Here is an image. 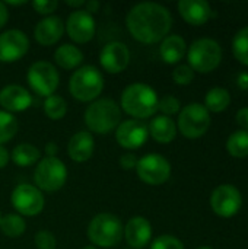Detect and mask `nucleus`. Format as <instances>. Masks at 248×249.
Segmentation results:
<instances>
[{"label":"nucleus","instance_id":"obj_1","mask_svg":"<svg viewBox=\"0 0 248 249\" xmlns=\"http://www.w3.org/2000/svg\"><path fill=\"white\" fill-rule=\"evenodd\" d=\"M126 26L136 41L143 44H156L168 36L172 26V16L162 4L143 1L129 10L126 16Z\"/></svg>","mask_w":248,"mask_h":249},{"label":"nucleus","instance_id":"obj_2","mask_svg":"<svg viewBox=\"0 0 248 249\" xmlns=\"http://www.w3.org/2000/svg\"><path fill=\"white\" fill-rule=\"evenodd\" d=\"M158 101L156 90L146 83L129 85L121 93V108L139 121L155 115Z\"/></svg>","mask_w":248,"mask_h":249},{"label":"nucleus","instance_id":"obj_3","mask_svg":"<svg viewBox=\"0 0 248 249\" xmlns=\"http://www.w3.org/2000/svg\"><path fill=\"white\" fill-rule=\"evenodd\" d=\"M86 127L96 134H107L114 131L121 123L120 105L110 98H102L91 102L85 111Z\"/></svg>","mask_w":248,"mask_h":249},{"label":"nucleus","instance_id":"obj_4","mask_svg":"<svg viewBox=\"0 0 248 249\" xmlns=\"http://www.w3.org/2000/svg\"><path fill=\"white\" fill-rule=\"evenodd\" d=\"M104 89V77L94 66H82L73 71L69 80L70 95L80 102H94Z\"/></svg>","mask_w":248,"mask_h":249},{"label":"nucleus","instance_id":"obj_5","mask_svg":"<svg viewBox=\"0 0 248 249\" xmlns=\"http://www.w3.org/2000/svg\"><path fill=\"white\" fill-rule=\"evenodd\" d=\"M124 228L121 220L110 213L96 214L88 226L89 241L101 248H114L121 242Z\"/></svg>","mask_w":248,"mask_h":249},{"label":"nucleus","instance_id":"obj_6","mask_svg":"<svg viewBox=\"0 0 248 249\" xmlns=\"http://www.w3.org/2000/svg\"><path fill=\"white\" fill-rule=\"evenodd\" d=\"M222 47L212 38L196 39L187 51L189 66L199 73H210L222 61Z\"/></svg>","mask_w":248,"mask_h":249},{"label":"nucleus","instance_id":"obj_7","mask_svg":"<svg viewBox=\"0 0 248 249\" xmlns=\"http://www.w3.org/2000/svg\"><path fill=\"white\" fill-rule=\"evenodd\" d=\"M34 181L39 191L54 193L64 187L67 181V168L58 158H44L38 162Z\"/></svg>","mask_w":248,"mask_h":249},{"label":"nucleus","instance_id":"obj_8","mask_svg":"<svg viewBox=\"0 0 248 249\" xmlns=\"http://www.w3.org/2000/svg\"><path fill=\"white\" fill-rule=\"evenodd\" d=\"M210 127V114L205 105L191 102L186 105L178 114L177 128L187 139H199L208 133Z\"/></svg>","mask_w":248,"mask_h":249},{"label":"nucleus","instance_id":"obj_9","mask_svg":"<svg viewBox=\"0 0 248 249\" xmlns=\"http://www.w3.org/2000/svg\"><path fill=\"white\" fill-rule=\"evenodd\" d=\"M26 80L31 89L39 96H51L58 88L60 76L57 69L48 61H35L26 73Z\"/></svg>","mask_w":248,"mask_h":249},{"label":"nucleus","instance_id":"obj_10","mask_svg":"<svg viewBox=\"0 0 248 249\" xmlns=\"http://www.w3.org/2000/svg\"><path fill=\"white\" fill-rule=\"evenodd\" d=\"M136 174L148 185H162L171 177V165L164 156L151 153L137 160Z\"/></svg>","mask_w":248,"mask_h":249},{"label":"nucleus","instance_id":"obj_11","mask_svg":"<svg viewBox=\"0 0 248 249\" xmlns=\"http://www.w3.org/2000/svg\"><path fill=\"white\" fill-rule=\"evenodd\" d=\"M10 203L13 209L19 213V216H37L42 212L45 200L42 193L29 184L18 185L10 194Z\"/></svg>","mask_w":248,"mask_h":249},{"label":"nucleus","instance_id":"obj_12","mask_svg":"<svg viewBox=\"0 0 248 249\" xmlns=\"http://www.w3.org/2000/svg\"><path fill=\"white\" fill-rule=\"evenodd\" d=\"M243 204V196L240 190L232 184H222L216 187L210 196V207L215 214L221 217L235 216Z\"/></svg>","mask_w":248,"mask_h":249},{"label":"nucleus","instance_id":"obj_13","mask_svg":"<svg viewBox=\"0 0 248 249\" xmlns=\"http://www.w3.org/2000/svg\"><path fill=\"white\" fill-rule=\"evenodd\" d=\"M64 31L67 32L69 38L76 44H86L89 42L96 31V23L92 15H89L86 10L79 9L69 15Z\"/></svg>","mask_w":248,"mask_h":249},{"label":"nucleus","instance_id":"obj_14","mask_svg":"<svg viewBox=\"0 0 248 249\" xmlns=\"http://www.w3.org/2000/svg\"><path fill=\"white\" fill-rule=\"evenodd\" d=\"M29 50L28 36L19 29H9L0 35V61H19Z\"/></svg>","mask_w":248,"mask_h":249},{"label":"nucleus","instance_id":"obj_15","mask_svg":"<svg viewBox=\"0 0 248 249\" xmlns=\"http://www.w3.org/2000/svg\"><path fill=\"white\" fill-rule=\"evenodd\" d=\"M149 137L148 125L139 120H127L120 123L115 128L117 143L127 150H136L142 147Z\"/></svg>","mask_w":248,"mask_h":249},{"label":"nucleus","instance_id":"obj_16","mask_svg":"<svg viewBox=\"0 0 248 249\" xmlns=\"http://www.w3.org/2000/svg\"><path fill=\"white\" fill-rule=\"evenodd\" d=\"M99 63L102 69L110 74L121 73L130 63V51L124 42L113 41L107 44L99 54Z\"/></svg>","mask_w":248,"mask_h":249},{"label":"nucleus","instance_id":"obj_17","mask_svg":"<svg viewBox=\"0 0 248 249\" xmlns=\"http://www.w3.org/2000/svg\"><path fill=\"white\" fill-rule=\"evenodd\" d=\"M31 105V93L19 85H9L0 90V107L6 112H22L28 109Z\"/></svg>","mask_w":248,"mask_h":249},{"label":"nucleus","instance_id":"obj_18","mask_svg":"<svg viewBox=\"0 0 248 249\" xmlns=\"http://www.w3.org/2000/svg\"><path fill=\"white\" fill-rule=\"evenodd\" d=\"M64 32V22L58 16H45L41 19L35 29H34V38L35 41L42 47L54 45L60 41Z\"/></svg>","mask_w":248,"mask_h":249},{"label":"nucleus","instance_id":"obj_19","mask_svg":"<svg viewBox=\"0 0 248 249\" xmlns=\"http://www.w3.org/2000/svg\"><path fill=\"white\" fill-rule=\"evenodd\" d=\"M124 238L130 248L142 249L152 239L151 222L142 216L132 217L124 226Z\"/></svg>","mask_w":248,"mask_h":249},{"label":"nucleus","instance_id":"obj_20","mask_svg":"<svg viewBox=\"0 0 248 249\" xmlns=\"http://www.w3.org/2000/svg\"><path fill=\"white\" fill-rule=\"evenodd\" d=\"M177 7L181 18L194 26H202L212 18V7L205 0H180Z\"/></svg>","mask_w":248,"mask_h":249},{"label":"nucleus","instance_id":"obj_21","mask_svg":"<svg viewBox=\"0 0 248 249\" xmlns=\"http://www.w3.org/2000/svg\"><path fill=\"white\" fill-rule=\"evenodd\" d=\"M95 150L94 136L89 131H79L70 137L67 144V155L72 160L82 163L92 158Z\"/></svg>","mask_w":248,"mask_h":249},{"label":"nucleus","instance_id":"obj_22","mask_svg":"<svg viewBox=\"0 0 248 249\" xmlns=\"http://www.w3.org/2000/svg\"><path fill=\"white\" fill-rule=\"evenodd\" d=\"M148 131L155 142L161 144H168L177 136V124L171 117H165L161 114L152 118V121L148 125Z\"/></svg>","mask_w":248,"mask_h":249},{"label":"nucleus","instance_id":"obj_23","mask_svg":"<svg viewBox=\"0 0 248 249\" xmlns=\"http://www.w3.org/2000/svg\"><path fill=\"white\" fill-rule=\"evenodd\" d=\"M187 53V44L180 35H168L161 41L159 54L167 64H177L184 58Z\"/></svg>","mask_w":248,"mask_h":249},{"label":"nucleus","instance_id":"obj_24","mask_svg":"<svg viewBox=\"0 0 248 249\" xmlns=\"http://www.w3.org/2000/svg\"><path fill=\"white\" fill-rule=\"evenodd\" d=\"M54 61L64 70L79 69L83 61V53L73 44H63L56 50Z\"/></svg>","mask_w":248,"mask_h":249},{"label":"nucleus","instance_id":"obj_25","mask_svg":"<svg viewBox=\"0 0 248 249\" xmlns=\"http://www.w3.org/2000/svg\"><path fill=\"white\" fill-rule=\"evenodd\" d=\"M231 104V95L225 88H212L205 96V108L209 112H222Z\"/></svg>","mask_w":248,"mask_h":249},{"label":"nucleus","instance_id":"obj_26","mask_svg":"<svg viewBox=\"0 0 248 249\" xmlns=\"http://www.w3.org/2000/svg\"><path fill=\"white\" fill-rule=\"evenodd\" d=\"M10 158L18 166L28 168L39 160V150L29 143H20L13 149Z\"/></svg>","mask_w":248,"mask_h":249},{"label":"nucleus","instance_id":"obj_27","mask_svg":"<svg viewBox=\"0 0 248 249\" xmlns=\"http://www.w3.org/2000/svg\"><path fill=\"white\" fill-rule=\"evenodd\" d=\"M227 152L234 158H247L248 156V131L238 130L232 133L227 140Z\"/></svg>","mask_w":248,"mask_h":249},{"label":"nucleus","instance_id":"obj_28","mask_svg":"<svg viewBox=\"0 0 248 249\" xmlns=\"http://www.w3.org/2000/svg\"><path fill=\"white\" fill-rule=\"evenodd\" d=\"M0 229L7 238H19L26 231V223L19 214H6L0 220Z\"/></svg>","mask_w":248,"mask_h":249},{"label":"nucleus","instance_id":"obj_29","mask_svg":"<svg viewBox=\"0 0 248 249\" xmlns=\"http://www.w3.org/2000/svg\"><path fill=\"white\" fill-rule=\"evenodd\" d=\"M44 112L53 121L61 120L67 114V104L61 96L51 95V96L45 98V101H44Z\"/></svg>","mask_w":248,"mask_h":249},{"label":"nucleus","instance_id":"obj_30","mask_svg":"<svg viewBox=\"0 0 248 249\" xmlns=\"http://www.w3.org/2000/svg\"><path fill=\"white\" fill-rule=\"evenodd\" d=\"M232 53L241 64L248 67V26L235 34L232 39Z\"/></svg>","mask_w":248,"mask_h":249},{"label":"nucleus","instance_id":"obj_31","mask_svg":"<svg viewBox=\"0 0 248 249\" xmlns=\"http://www.w3.org/2000/svg\"><path fill=\"white\" fill-rule=\"evenodd\" d=\"M18 133L16 118L6 111H0V146L12 140Z\"/></svg>","mask_w":248,"mask_h":249},{"label":"nucleus","instance_id":"obj_32","mask_svg":"<svg viewBox=\"0 0 248 249\" xmlns=\"http://www.w3.org/2000/svg\"><path fill=\"white\" fill-rule=\"evenodd\" d=\"M158 111H161L165 117H171L181 111V104L175 96L167 95L158 101Z\"/></svg>","mask_w":248,"mask_h":249},{"label":"nucleus","instance_id":"obj_33","mask_svg":"<svg viewBox=\"0 0 248 249\" xmlns=\"http://www.w3.org/2000/svg\"><path fill=\"white\" fill-rule=\"evenodd\" d=\"M194 79V70L189 64H180L172 70V80L180 86H187Z\"/></svg>","mask_w":248,"mask_h":249},{"label":"nucleus","instance_id":"obj_34","mask_svg":"<svg viewBox=\"0 0 248 249\" xmlns=\"http://www.w3.org/2000/svg\"><path fill=\"white\" fill-rule=\"evenodd\" d=\"M151 249H184V245L172 235H161L152 242Z\"/></svg>","mask_w":248,"mask_h":249},{"label":"nucleus","instance_id":"obj_35","mask_svg":"<svg viewBox=\"0 0 248 249\" xmlns=\"http://www.w3.org/2000/svg\"><path fill=\"white\" fill-rule=\"evenodd\" d=\"M35 247L38 249H56L57 241L50 231H39L34 238Z\"/></svg>","mask_w":248,"mask_h":249},{"label":"nucleus","instance_id":"obj_36","mask_svg":"<svg viewBox=\"0 0 248 249\" xmlns=\"http://www.w3.org/2000/svg\"><path fill=\"white\" fill-rule=\"evenodd\" d=\"M32 7L39 15L51 16V13L58 7V1H56V0H34Z\"/></svg>","mask_w":248,"mask_h":249},{"label":"nucleus","instance_id":"obj_37","mask_svg":"<svg viewBox=\"0 0 248 249\" xmlns=\"http://www.w3.org/2000/svg\"><path fill=\"white\" fill-rule=\"evenodd\" d=\"M137 158H136V155L134 153H132V152H127V153H124V155H121V158H120V166L123 168V169H127V171H130V169H133V168H136V165H137Z\"/></svg>","mask_w":248,"mask_h":249},{"label":"nucleus","instance_id":"obj_38","mask_svg":"<svg viewBox=\"0 0 248 249\" xmlns=\"http://www.w3.org/2000/svg\"><path fill=\"white\" fill-rule=\"evenodd\" d=\"M237 124L244 130V131H248V108H241L237 111Z\"/></svg>","mask_w":248,"mask_h":249},{"label":"nucleus","instance_id":"obj_39","mask_svg":"<svg viewBox=\"0 0 248 249\" xmlns=\"http://www.w3.org/2000/svg\"><path fill=\"white\" fill-rule=\"evenodd\" d=\"M99 9H101V3H99V1H96V0L85 1V7H83V10H86L89 15H92V16H94V13L99 12Z\"/></svg>","mask_w":248,"mask_h":249},{"label":"nucleus","instance_id":"obj_40","mask_svg":"<svg viewBox=\"0 0 248 249\" xmlns=\"http://www.w3.org/2000/svg\"><path fill=\"white\" fill-rule=\"evenodd\" d=\"M9 20V9L6 6V3L0 1V28H3Z\"/></svg>","mask_w":248,"mask_h":249},{"label":"nucleus","instance_id":"obj_41","mask_svg":"<svg viewBox=\"0 0 248 249\" xmlns=\"http://www.w3.org/2000/svg\"><path fill=\"white\" fill-rule=\"evenodd\" d=\"M10 160V155H9V150L4 147V146H0V169L6 168L7 163Z\"/></svg>","mask_w":248,"mask_h":249},{"label":"nucleus","instance_id":"obj_42","mask_svg":"<svg viewBox=\"0 0 248 249\" xmlns=\"http://www.w3.org/2000/svg\"><path fill=\"white\" fill-rule=\"evenodd\" d=\"M57 150H58V147H57V144H56V143L50 142V143H47V144H45V153H47V158H56Z\"/></svg>","mask_w":248,"mask_h":249},{"label":"nucleus","instance_id":"obj_43","mask_svg":"<svg viewBox=\"0 0 248 249\" xmlns=\"http://www.w3.org/2000/svg\"><path fill=\"white\" fill-rule=\"evenodd\" d=\"M237 82H238V86H240L241 89L247 90L248 89V73H240V74H238V79H237Z\"/></svg>","mask_w":248,"mask_h":249},{"label":"nucleus","instance_id":"obj_44","mask_svg":"<svg viewBox=\"0 0 248 249\" xmlns=\"http://www.w3.org/2000/svg\"><path fill=\"white\" fill-rule=\"evenodd\" d=\"M67 6L70 7H75L76 10H79V7H85V0H77V1H73V0H67L66 1Z\"/></svg>","mask_w":248,"mask_h":249},{"label":"nucleus","instance_id":"obj_45","mask_svg":"<svg viewBox=\"0 0 248 249\" xmlns=\"http://www.w3.org/2000/svg\"><path fill=\"white\" fill-rule=\"evenodd\" d=\"M7 4H9V6H23V4H26V1H25V0H23V1H7L6 6H7Z\"/></svg>","mask_w":248,"mask_h":249},{"label":"nucleus","instance_id":"obj_46","mask_svg":"<svg viewBox=\"0 0 248 249\" xmlns=\"http://www.w3.org/2000/svg\"><path fill=\"white\" fill-rule=\"evenodd\" d=\"M82 249H96L95 247H92V245H88V247H85V248H82Z\"/></svg>","mask_w":248,"mask_h":249},{"label":"nucleus","instance_id":"obj_47","mask_svg":"<svg viewBox=\"0 0 248 249\" xmlns=\"http://www.w3.org/2000/svg\"><path fill=\"white\" fill-rule=\"evenodd\" d=\"M197 249H213V248H210V247H199Z\"/></svg>","mask_w":248,"mask_h":249},{"label":"nucleus","instance_id":"obj_48","mask_svg":"<svg viewBox=\"0 0 248 249\" xmlns=\"http://www.w3.org/2000/svg\"><path fill=\"white\" fill-rule=\"evenodd\" d=\"M0 220H1V216H0Z\"/></svg>","mask_w":248,"mask_h":249}]
</instances>
